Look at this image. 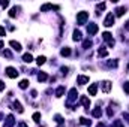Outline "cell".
Instances as JSON below:
<instances>
[{"instance_id": "6da1fadb", "label": "cell", "mask_w": 129, "mask_h": 127, "mask_svg": "<svg viewBox=\"0 0 129 127\" xmlns=\"http://www.w3.org/2000/svg\"><path fill=\"white\" fill-rule=\"evenodd\" d=\"M89 20V12H78V15H77V23L80 24V26H83V24H86V21Z\"/></svg>"}, {"instance_id": "7a4b0ae2", "label": "cell", "mask_w": 129, "mask_h": 127, "mask_svg": "<svg viewBox=\"0 0 129 127\" xmlns=\"http://www.w3.org/2000/svg\"><path fill=\"white\" fill-rule=\"evenodd\" d=\"M114 21H116V17H114L113 14H108L107 18H105V21H104V26H105V27H111V26L114 24Z\"/></svg>"}, {"instance_id": "3957f363", "label": "cell", "mask_w": 129, "mask_h": 127, "mask_svg": "<svg viewBox=\"0 0 129 127\" xmlns=\"http://www.w3.org/2000/svg\"><path fill=\"white\" fill-rule=\"evenodd\" d=\"M77 96H78V91H77V88H72L71 91H69V96H68V106L74 102V100H77Z\"/></svg>"}, {"instance_id": "277c9868", "label": "cell", "mask_w": 129, "mask_h": 127, "mask_svg": "<svg viewBox=\"0 0 129 127\" xmlns=\"http://www.w3.org/2000/svg\"><path fill=\"white\" fill-rule=\"evenodd\" d=\"M98 24H95V23H90L89 26H87V33L90 34V36H93V34H96L98 33Z\"/></svg>"}, {"instance_id": "5b68a950", "label": "cell", "mask_w": 129, "mask_h": 127, "mask_svg": "<svg viewBox=\"0 0 129 127\" xmlns=\"http://www.w3.org/2000/svg\"><path fill=\"white\" fill-rule=\"evenodd\" d=\"M6 75L14 79V78L18 76V72H17V69H14V67H6Z\"/></svg>"}, {"instance_id": "8992f818", "label": "cell", "mask_w": 129, "mask_h": 127, "mask_svg": "<svg viewBox=\"0 0 129 127\" xmlns=\"http://www.w3.org/2000/svg\"><path fill=\"white\" fill-rule=\"evenodd\" d=\"M101 87H102V91H104V93H110V90H111V82H110V81H102V82H101Z\"/></svg>"}, {"instance_id": "52a82bcc", "label": "cell", "mask_w": 129, "mask_h": 127, "mask_svg": "<svg viewBox=\"0 0 129 127\" xmlns=\"http://www.w3.org/2000/svg\"><path fill=\"white\" fill-rule=\"evenodd\" d=\"M15 124V118H14V115H8L6 117V121H5V126L3 127H12Z\"/></svg>"}, {"instance_id": "ba28073f", "label": "cell", "mask_w": 129, "mask_h": 127, "mask_svg": "<svg viewBox=\"0 0 129 127\" xmlns=\"http://www.w3.org/2000/svg\"><path fill=\"white\" fill-rule=\"evenodd\" d=\"M80 103L84 105L86 109H89V106H90V99H89L87 96H81V97H80Z\"/></svg>"}, {"instance_id": "9c48e42d", "label": "cell", "mask_w": 129, "mask_h": 127, "mask_svg": "<svg viewBox=\"0 0 129 127\" xmlns=\"http://www.w3.org/2000/svg\"><path fill=\"white\" fill-rule=\"evenodd\" d=\"M9 45L12 46V49H14V51H17V52H20V51H21V43H20V42L11 40V42H9Z\"/></svg>"}, {"instance_id": "30bf717a", "label": "cell", "mask_w": 129, "mask_h": 127, "mask_svg": "<svg viewBox=\"0 0 129 127\" xmlns=\"http://www.w3.org/2000/svg\"><path fill=\"white\" fill-rule=\"evenodd\" d=\"M77 82H78L80 85H84V84H87V82H89V76H84V75H80V76L77 78Z\"/></svg>"}, {"instance_id": "8fae6325", "label": "cell", "mask_w": 129, "mask_h": 127, "mask_svg": "<svg viewBox=\"0 0 129 127\" xmlns=\"http://www.w3.org/2000/svg\"><path fill=\"white\" fill-rule=\"evenodd\" d=\"M50 9H59V6H53V5H50V3L41 6V12H45V11H50Z\"/></svg>"}, {"instance_id": "7c38bea8", "label": "cell", "mask_w": 129, "mask_h": 127, "mask_svg": "<svg viewBox=\"0 0 129 127\" xmlns=\"http://www.w3.org/2000/svg\"><path fill=\"white\" fill-rule=\"evenodd\" d=\"M12 106H14V109H17L20 114H23V112H24V109H23V106H21V103H20L18 100H15V102L12 103Z\"/></svg>"}, {"instance_id": "4fadbf2b", "label": "cell", "mask_w": 129, "mask_h": 127, "mask_svg": "<svg viewBox=\"0 0 129 127\" xmlns=\"http://www.w3.org/2000/svg\"><path fill=\"white\" fill-rule=\"evenodd\" d=\"M96 93H98V84H92V85L89 87V94L96 96Z\"/></svg>"}, {"instance_id": "5bb4252c", "label": "cell", "mask_w": 129, "mask_h": 127, "mask_svg": "<svg viewBox=\"0 0 129 127\" xmlns=\"http://www.w3.org/2000/svg\"><path fill=\"white\" fill-rule=\"evenodd\" d=\"M72 39H74L75 42H80V40L83 39V36H81V32H80V30H75V32H74V36H72Z\"/></svg>"}, {"instance_id": "9a60e30c", "label": "cell", "mask_w": 129, "mask_h": 127, "mask_svg": "<svg viewBox=\"0 0 129 127\" xmlns=\"http://www.w3.org/2000/svg\"><path fill=\"white\" fill-rule=\"evenodd\" d=\"M98 55H99V57H107V55H108V51H107L104 46H101V48L98 49Z\"/></svg>"}, {"instance_id": "2e32d148", "label": "cell", "mask_w": 129, "mask_h": 127, "mask_svg": "<svg viewBox=\"0 0 129 127\" xmlns=\"http://www.w3.org/2000/svg\"><path fill=\"white\" fill-rule=\"evenodd\" d=\"M92 115H93L95 118H101V117H102V109H101V108H96V109H93Z\"/></svg>"}, {"instance_id": "e0dca14e", "label": "cell", "mask_w": 129, "mask_h": 127, "mask_svg": "<svg viewBox=\"0 0 129 127\" xmlns=\"http://www.w3.org/2000/svg\"><path fill=\"white\" fill-rule=\"evenodd\" d=\"M23 61H24V63H32V61H33L32 54H29V52H27V54H24V55H23Z\"/></svg>"}, {"instance_id": "ac0fdd59", "label": "cell", "mask_w": 129, "mask_h": 127, "mask_svg": "<svg viewBox=\"0 0 129 127\" xmlns=\"http://www.w3.org/2000/svg\"><path fill=\"white\" fill-rule=\"evenodd\" d=\"M63 94H64V87L63 85H60V87L56 90V97H62Z\"/></svg>"}, {"instance_id": "d6986e66", "label": "cell", "mask_w": 129, "mask_h": 127, "mask_svg": "<svg viewBox=\"0 0 129 127\" xmlns=\"http://www.w3.org/2000/svg\"><path fill=\"white\" fill-rule=\"evenodd\" d=\"M125 12H126V8H125V6H122V8H117V9H116V15H117V17H122Z\"/></svg>"}, {"instance_id": "ffe728a7", "label": "cell", "mask_w": 129, "mask_h": 127, "mask_svg": "<svg viewBox=\"0 0 129 127\" xmlns=\"http://www.w3.org/2000/svg\"><path fill=\"white\" fill-rule=\"evenodd\" d=\"M92 45H93V42H92L90 39H86V40L83 42V48H84V49H89Z\"/></svg>"}, {"instance_id": "44dd1931", "label": "cell", "mask_w": 129, "mask_h": 127, "mask_svg": "<svg viewBox=\"0 0 129 127\" xmlns=\"http://www.w3.org/2000/svg\"><path fill=\"white\" fill-rule=\"evenodd\" d=\"M47 73H44V72H41V73H38V81L39 82H44V81H47Z\"/></svg>"}, {"instance_id": "7402d4cb", "label": "cell", "mask_w": 129, "mask_h": 127, "mask_svg": "<svg viewBox=\"0 0 129 127\" xmlns=\"http://www.w3.org/2000/svg\"><path fill=\"white\" fill-rule=\"evenodd\" d=\"M60 54H62L63 57H68V55H71V48H68V46H64V48H62Z\"/></svg>"}, {"instance_id": "603a6c76", "label": "cell", "mask_w": 129, "mask_h": 127, "mask_svg": "<svg viewBox=\"0 0 129 127\" xmlns=\"http://www.w3.org/2000/svg\"><path fill=\"white\" fill-rule=\"evenodd\" d=\"M102 37H104V40H107V42H111L113 40V34L108 32H105L104 34H102Z\"/></svg>"}, {"instance_id": "cb8c5ba5", "label": "cell", "mask_w": 129, "mask_h": 127, "mask_svg": "<svg viewBox=\"0 0 129 127\" xmlns=\"http://www.w3.org/2000/svg\"><path fill=\"white\" fill-rule=\"evenodd\" d=\"M80 123H81L83 126H90V124H92V120H87V118L81 117V118H80Z\"/></svg>"}, {"instance_id": "d4e9b609", "label": "cell", "mask_w": 129, "mask_h": 127, "mask_svg": "<svg viewBox=\"0 0 129 127\" xmlns=\"http://www.w3.org/2000/svg\"><path fill=\"white\" fill-rule=\"evenodd\" d=\"M27 87H29V81H27V79H23V81L20 82V88H21V90H26Z\"/></svg>"}, {"instance_id": "484cf974", "label": "cell", "mask_w": 129, "mask_h": 127, "mask_svg": "<svg viewBox=\"0 0 129 127\" xmlns=\"http://www.w3.org/2000/svg\"><path fill=\"white\" fill-rule=\"evenodd\" d=\"M111 127H125V126H123L122 120H114V121H113V124H111Z\"/></svg>"}, {"instance_id": "4316f807", "label": "cell", "mask_w": 129, "mask_h": 127, "mask_svg": "<svg viewBox=\"0 0 129 127\" xmlns=\"http://www.w3.org/2000/svg\"><path fill=\"white\" fill-rule=\"evenodd\" d=\"M45 61H47V58H45V57H44V55H39V57H38V58H36V63L39 64V66H42V64L45 63Z\"/></svg>"}, {"instance_id": "83f0119b", "label": "cell", "mask_w": 129, "mask_h": 127, "mask_svg": "<svg viewBox=\"0 0 129 127\" xmlns=\"http://www.w3.org/2000/svg\"><path fill=\"white\" fill-rule=\"evenodd\" d=\"M54 120H56V123H59L60 126L63 124V117H62V115H59V114H56V115H54Z\"/></svg>"}, {"instance_id": "f1b7e54d", "label": "cell", "mask_w": 129, "mask_h": 127, "mask_svg": "<svg viewBox=\"0 0 129 127\" xmlns=\"http://www.w3.org/2000/svg\"><path fill=\"white\" fill-rule=\"evenodd\" d=\"M32 118H33V121H35V123H39V121H41V114H39V112H35Z\"/></svg>"}, {"instance_id": "f546056e", "label": "cell", "mask_w": 129, "mask_h": 127, "mask_svg": "<svg viewBox=\"0 0 129 127\" xmlns=\"http://www.w3.org/2000/svg\"><path fill=\"white\" fill-rule=\"evenodd\" d=\"M107 64H108V67H117V60H108L107 61Z\"/></svg>"}, {"instance_id": "4dcf8cb0", "label": "cell", "mask_w": 129, "mask_h": 127, "mask_svg": "<svg viewBox=\"0 0 129 127\" xmlns=\"http://www.w3.org/2000/svg\"><path fill=\"white\" fill-rule=\"evenodd\" d=\"M17 11H18L17 8H12V9L9 11V17H11V18H14V17H17Z\"/></svg>"}, {"instance_id": "1f68e13d", "label": "cell", "mask_w": 129, "mask_h": 127, "mask_svg": "<svg viewBox=\"0 0 129 127\" xmlns=\"http://www.w3.org/2000/svg\"><path fill=\"white\" fill-rule=\"evenodd\" d=\"M0 6L2 8H8L9 6V2L8 0H0Z\"/></svg>"}, {"instance_id": "d6a6232c", "label": "cell", "mask_w": 129, "mask_h": 127, "mask_svg": "<svg viewBox=\"0 0 129 127\" xmlns=\"http://www.w3.org/2000/svg\"><path fill=\"white\" fill-rule=\"evenodd\" d=\"M107 114H108V117H113V114H114V111H113V105L107 109Z\"/></svg>"}, {"instance_id": "836d02e7", "label": "cell", "mask_w": 129, "mask_h": 127, "mask_svg": "<svg viewBox=\"0 0 129 127\" xmlns=\"http://www.w3.org/2000/svg\"><path fill=\"white\" fill-rule=\"evenodd\" d=\"M123 90H125V93H128V94H129V81L123 84Z\"/></svg>"}, {"instance_id": "e575fe53", "label": "cell", "mask_w": 129, "mask_h": 127, "mask_svg": "<svg viewBox=\"0 0 129 127\" xmlns=\"http://www.w3.org/2000/svg\"><path fill=\"white\" fill-rule=\"evenodd\" d=\"M96 8H98V11H104L105 9V3H99Z\"/></svg>"}, {"instance_id": "d590c367", "label": "cell", "mask_w": 129, "mask_h": 127, "mask_svg": "<svg viewBox=\"0 0 129 127\" xmlns=\"http://www.w3.org/2000/svg\"><path fill=\"white\" fill-rule=\"evenodd\" d=\"M3 54H5V57H8V58H11V57H12L11 51H8V49H5V52H3Z\"/></svg>"}, {"instance_id": "8d00e7d4", "label": "cell", "mask_w": 129, "mask_h": 127, "mask_svg": "<svg viewBox=\"0 0 129 127\" xmlns=\"http://www.w3.org/2000/svg\"><path fill=\"white\" fill-rule=\"evenodd\" d=\"M60 70H62V73H68V67H66V66H62V67H60Z\"/></svg>"}, {"instance_id": "74e56055", "label": "cell", "mask_w": 129, "mask_h": 127, "mask_svg": "<svg viewBox=\"0 0 129 127\" xmlns=\"http://www.w3.org/2000/svg\"><path fill=\"white\" fill-rule=\"evenodd\" d=\"M5 33H6L5 27H2V26H0V36H5Z\"/></svg>"}, {"instance_id": "f35d334b", "label": "cell", "mask_w": 129, "mask_h": 127, "mask_svg": "<svg viewBox=\"0 0 129 127\" xmlns=\"http://www.w3.org/2000/svg\"><path fill=\"white\" fill-rule=\"evenodd\" d=\"M123 118H125V120L129 123V114H128V112H123Z\"/></svg>"}, {"instance_id": "ab89813d", "label": "cell", "mask_w": 129, "mask_h": 127, "mask_svg": "<svg viewBox=\"0 0 129 127\" xmlns=\"http://www.w3.org/2000/svg\"><path fill=\"white\" fill-rule=\"evenodd\" d=\"M0 90H5V82L3 81H0Z\"/></svg>"}, {"instance_id": "60d3db41", "label": "cell", "mask_w": 129, "mask_h": 127, "mask_svg": "<svg viewBox=\"0 0 129 127\" xmlns=\"http://www.w3.org/2000/svg\"><path fill=\"white\" fill-rule=\"evenodd\" d=\"M32 96L33 97H36V96H38V91H36V90H32Z\"/></svg>"}, {"instance_id": "b9f144b4", "label": "cell", "mask_w": 129, "mask_h": 127, "mask_svg": "<svg viewBox=\"0 0 129 127\" xmlns=\"http://www.w3.org/2000/svg\"><path fill=\"white\" fill-rule=\"evenodd\" d=\"M125 29H126V30H128V32H129V20H128V21H126V24H125Z\"/></svg>"}, {"instance_id": "7bdbcfd3", "label": "cell", "mask_w": 129, "mask_h": 127, "mask_svg": "<svg viewBox=\"0 0 129 127\" xmlns=\"http://www.w3.org/2000/svg\"><path fill=\"white\" fill-rule=\"evenodd\" d=\"M18 127H27V124H26V123H20V126Z\"/></svg>"}, {"instance_id": "ee69618b", "label": "cell", "mask_w": 129, "mask_h": 127, "mask_svg": "<svg viewBox=\"0 0 129 127\" xmlns=\"http://www.w3.org/2000/svg\"><path fill=\"white\" fill-rule=\"evenodd\" d=\"M96 127H105V124H104V123H99V124H98Z\"/></svg>"}, {"instance_id": "f6af8a7d", "label": "cell", "mask_w": 129, "mask_h": 127, "mask_svg": "<svg viewBox=\"0 0 129 127\" xmlns=\"http://www.w3.org/2000/svg\"><path fill=\"white\" fill-rule=\"evenodd\" d=\"M3 46H5V43H3V42H2V40H0V49H2V48H3Z\"/></svg>"}, {"instance_id": "bcb514c9", "label": "cell", "mask_w": 129, "mask_h": 127, "mask_svg": "<svg viewBox=\"0 0 129 127\" xmlns=\"http://www.w3.org/2000/svg\"><path fill=\"white\" fill-rule=\"evenodd\" d=\"M2 118H3V114H2V112H0V120H2Z\"/></svg>"}, {"instance_id": "7dc6e473", "label": "cell", "mask_w": 129, "mask_h": 127, "mask_svg": "<svg viewBox=\"0 0 129 127\" xmlns=\"http://www.w3.org/2000/svg\"><path fill=\"white\" fill-rule=\"evenodd\" d=\"M128 69H129V64H128Z\"/></svg>"}, {"instance_id": "c3c4849f", "label": "cell", "mask_w": 129, "mask_h": 127, "mask_svg": "<svg viewBox=\"0 0 129 127\" xmlns=\"http://www.w3.org/2000/svg\"><path fill=\"white\" fill-rule=\"evenodd\" d=\"M60 127H63V126H60Z\"/></svg>"}]
</instances>
